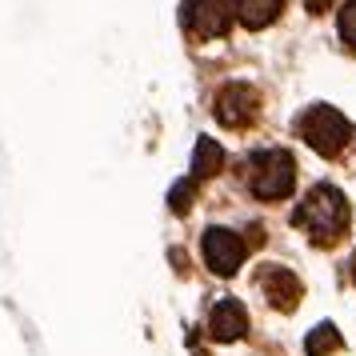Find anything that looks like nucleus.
I'll return each instance as SVG.
<instances>
[{"mask_svg":"<svg viewBox=\"0 0 356 356\" xmlns=\"http://www.w3.org/2000/svg\"><path fill=\"white\" fill-rule=\"evenodd\" d=\"M348 220H353V212H348V200H344V193H340L337 184L308 188V196L292 212V225L305 228L312 244H337L344 236Z\"/></svg>","mask_w":356,"mask_h":356,"instance_id":"f257e3e1","label":"nucleus"},{"mask_svg":"<svg viewBox=\"0 0 356 356\" xmlns=\"http://www.w3.org/2000/svg\"><path fill=\"white\" fill-rule=\"evenodd\" d=\"M248 188L257 200H284L296 184V161L289 148H260L248 156Z\"/></svg>","mask_w":356,"mask_h":356,"instance_id":"f03ea898","label":"nucleus"},{"mask_svg":"<svg viewBox=\"0 0 356 356\" xmlns=\"http://www.w3.org/2000/svg\"><path fill=\"white\" fill-rule=\"evenodd\" d=\"M296 132L305 136V145L321 156H337L340 148L353 140V124L332 108V104H312L300 120H296Z\"/></svg>","mask_w":356,"mask_h":356,"instance_id":"7ed1b4c3","label":"nucleus"},{"mask_svg":"<svg viewBox=\"0 0 356 356\" xmlns=\"http://www.w3.org/2000/svg\"><path fill=\"white\" fill-rule=\"evenodd\" d=\"M180 20L196 40H212V36H225L232 29V4L228 0H184Z\"/></svg>","mask_w":356,"mask_h":356,"instance_id":"20e7f679","label":"nucleus"},{"mask_svg":"<svg viewBox=\"0 0 356 356\" xmlns=\"http://www.w3.org/2000/svg\"><path fill=\"white\" fill-rule=\"evenodd\" d=\"M244 252H248V244H244V236H236L232 228H209V232H204V264H209L216 276L241 273Z\"/></svg>","mask_w":356,"mask_h":356,"instance_id":"39448f33","label":"nucleus"},{"mask_svg":"<svg viewBox=\"0 0 356 356\" xmlns=\"http://www.w3.org/2000/svg\"><path fill=\"white\" fill-rule=\"evenodd\" d=\"M257 88H248V84H225L220 92H216V104H212V113L216 120L225 124V129H244L252 116H257Z\"/></svg>","mask_w":356,"mask_h":356,"instance_id":"423d86ee","label":"nucleus"},{"mask_svg":"<svg viewBox=\"0 0 356 356\" xmlns=\"http://www.w3.org/2000/svg\"><path fill=\"white\" fill-rule=\"evenodd\" d=\"M260 292L268 296V305L280 308V312H292V308L300 305V296H305V289H300V280L289 273V268H280V264H264L257 276Z\"/></svg>","mask_w":356,"mask_h":356,"instance_id":"0eeeda50","label":"nucleus"},{"mask_svg":"<svg viewBox=\"0 0 356 356\" xmlns=\"http://www.w3.org/2000/svg\"><path fill=\"white\" fill-rule=\"evenodd\" d=\"M209 332H212V340H241L248 332V312H244L241 300L228 296V300H220V305L212 308Z\"/></svg>","mask_w":356,"mask_h":356,"instance_id":"6e6552de","label":"nucleus"},{"mask_svg":"<svg viewBox=\"0 0 356 356\" xmlns=\"http://www.w3.org/2000/svg\"><path fill=\"white\" fill-rule=\"evenodd\" d=\"M280 8H284V0H236V20L257 33V29H268L280 17Z\"/></svg>","mask_w":356,"mask_h":356,"instance_id":"1a4fd4ad","label":"nucleus"},{"mask_svg":"<svg viewBox=\"0 0 356 356\" xmlns=\"http://www.w3.org/2000/svg\"><path fill=\"white\" fill-rule=\"evenodd\" d=\"M220 164H225V152H220V145L212 140V136H200L193 148V180H209L220 172Z\"/></svg>","mask_w":356,"mask_h":356,"instance_id":"9d476101","label":"nucleus"},{"mask_svg":"<svg viewBox=\"0 0 356 356\" xmlns=\"http://www.w3.org/2000/svg\"><path fill=\"white\" fill-rule=\"evenodd\" d=\"M337 348H340L337 324H316V328L308 332V340H305V353L308 356H328V353H337Z\"/></svg>","mask_w":356,"mask_h":356,"instance_id":"9b49d317","label":"nucleus"},{"mask_svg":"<svg viewBox=\"0 0 356 356\" xmlns=\"http://www.w3.org/2000/svg\"><path fill=\"white\" fill-rule=\"evenodd\" d=\"M193 196H196V180H180V184H172V193H168V209L188 212L193 209Z\"/></svg>","mask_w":356,"mask_h":356,"instance_id":"f8f14e48","label":"nucleus"},{"mask_svg":"<svg viewBox=\"0 0 356 356\" xmlns=\"http://www.w3.org/2000/svg\"><path fill=\"white\" fill-rule=\"evenodd\" d=\"M340 36L356 49V0H348V4L340 8Z\"/></svg>","mask_w":356,"mask_h":356,"instance_id":"ddd939ff","label":"nucleus"},{"mask_svg":"<svg viewBox=\"0 0 356 356\" xmlns=\"http://www.w3.org/2000/svg\"><path fill=\"white\" fill-rule=\"evenodd\" d=\"M305 4H308V13H312V17H321V13L332 8V0H305Z\"/></svg>","mask_w":356,"mask_h":356,"instance_id":"4468645a","label":"nucleus"},{"mask_svg":"<svg viewBox=\"0 0 356 356\" xmlns=\"http://www.w3.org/2000/svg\"><path fill=\"white\" fill-rule=\"evenodd\" d=\"M353 280H356V257H353Z\"/></svg>","mask_w":356,"mask_h":356,"instance_id":"2eb2a0df","label":"nucleus"}]
</instances>
